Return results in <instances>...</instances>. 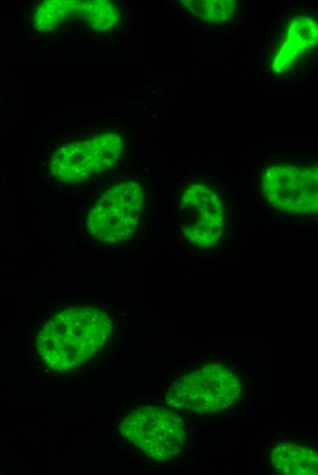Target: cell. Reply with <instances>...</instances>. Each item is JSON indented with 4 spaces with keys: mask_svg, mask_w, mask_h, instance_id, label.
I'll return each instance as SVG.
<instances>
[{
    "mask_svg": "<svg viewBox=\"0 0 318 475\" xmlns=\"http://www.w3.org/2000/svg\"><path fill=\"white\" fill-rule=\"evenodd\" d=\"M268 203L282 212L306 215L318 209L317 166L274 164L266 167L260 179Z\"/></svg>",
    "mask_w": 318,
    "mask_h": 475,
    "instance_id": "8992f818",
    "label": "cell"
},
{
    "mask_svg": "<svg viewBox=\"0 0 318 475\" xmlns=\"http://www.w3.org/2000/svg\"><path fill=\"white\" fill-rule=\"evenodd\" d=\"M179 3L195 17L211 24L231 19L238 9L236 0H182Z\"/></svg>",
    "mask_w": 318,
    "mask_h": 475,
    "instance_id": "8fae6325",
    "label": "cell"
},
{
    "mask_svg": "<svg viewBox=\"0 0 318 475\" xmlns=\"http://www.w3.org/2000/svg\"><path fill=\"white\" fill-rule=\"evenodd\" d=\"M78 0H48L39 4L34 12L33 26L42 32L52 31L71 17L80 15Z\"/></svg>",
    "mask_w": 318,
    "mask_h": 475,
    "instance_id": "30bf717a",
    "label": "cell"
},
{
    "mask_svg": "<svg viewBox=\"0 0 318 475\" xmlns=\"http://www.w3.org/2000/svg\"><path fill=\"white\" fill-rule=\"evenodd\" d=\"M112 330L109 315L94 307H72L54 314L36 337L38 354L50 369L67 372L90 360Z\"/></svg>",
    "mask_w": 318,
    "mask_h": 475,
    "instance_id": "6da1fadb",
    "label": "cell"
},
{
    "mask_svg": "<svg viewBox=\"0 0 318 475\" xmlns=\"http://www.w3.org/2000/svg\"><path fill=\"white\" fill-rule=\"evenodd\" d=\"M119 433L147 457L158 461L176 457L186 442V425L180 415L156 406L131 410L122 420Z\"/></svg>",
    "mask_w": 318,
    "mask_h": 475,
    "instance_id": "3957f363",
    "label": "cell"
},
{
    "mask_svg": "<svg viewBox=\"0 0 318 475\" xmlns=\"http://www.w3.org/2000/svg\"><path fill=\"white\" fill-rule=\"evenodd\" d=\"M272 468L280 474L313 475L318 471L316 449L307 444L283 440L270 449Z\"/></svg>",
    "mask_w": 318,
    "mask_h": 475,
    "instance_id": "9c48e42d",
    "label": "cell"
},
{
    "mask_svg": "<svg viewBox=\"0 0 318 475\" xmlns=\"http://www.w3.org/2000/svg\"><path fill=\"white\" fill-rule=\"evenodd\" d=\"M143 203V191L136 181H121L96 200L87 218V231L93 238L121 244L134 233Z\"/></svg>",
    "mask_w": 318,
    "mask_h": 475,
    "instance_id": "277c9868",
    "label": "cell"
},
{
    "mask_svg": "<svg viewBox=\"0 0 318 475\" xmlns=\"http://www.w3.org/2000/svg\"><path fill=\"white\" fill-rule=\"evenodd\" d=\"M80 16L93 30L105 32L118 24L121 10L114 2L109 0L82 1Z\"/></svg>",
    "mask_w": 318,
    "mask_h": 475,
    "instance_id": "7c38bea8",
    "label": "cell"
},
{
    "mask_svg": "<svg viewBox=\"0 0 318 475\" xmlns=\"http://www.w3.org/2000/svg\"><path fill=\"white\" fill-rule=\"evenodd\" d=\"M122 145V137L114 132L67 143L51 156L50 173L65 184L82 183L109 170L120 158Z\"/></svg>",
    "mask_w": 318,
    "mask_h": 475,
    "instance_id": "5b68a950",
    "label": "cell"
},
{
    "mask_svg": "<svg viewBox=\"0 0 318 475\" xmlns=\"http://www.w3.org/2000/svg\"><path fill=\"white\" fill-rule=\"evenodd\" d=\"M241 394V379L231 366L207 363L177 378L165 402L171 409L213 416L235 406Z\"/></svg>",
    "mask_w": 318,
    "mask_h": 475,
    "instance_id": "7a4b0ae2",
    "label": "cell"
},
{
    "mask_svg": "<svg viewBox=\"0 0 318 475\" xmlns=\"http://www.w3.org/2000/svg\"><path fill=\"white\" fill-rule=\"evenodd\" d=\"M317 40L318 27L314 19L305 16L293 18L273 58L272 71L281 74L289 70L305 52L316 45Z\"/></svg>",
    "mask_w": 318,
    "mask_h": 475,
    "instance_id": "ba28073f",
    "label": "cell"
},
{
    "mask_svg": "<svg viewBox=\"0 0 318 475\" xmlns=\"http://www.w3.org/2000/svg\"><path fill=\"white\" fill-rule=\"evenodd\" d=\"M180 230L189 243L210 248L222 238L224 206L219 193L205 183L195 182L182 188L178 197Z\"/></svg>",
    "mask_w": 318,
    "mask_h": 475,
    "instance_id": "52a82bcc",
    "label": "cell"
}]
</instances>
